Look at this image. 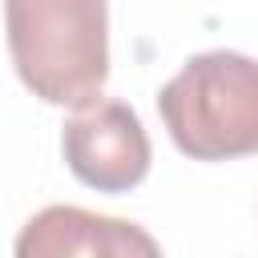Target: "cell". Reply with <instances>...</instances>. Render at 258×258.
Instances as JSON below:
<instances>
[{"label": "cell", "mask_w": 258, "mask_h": 258, "mask_svg": "<svg viewBox=\"0 0 258 258\" xmlns=\"http://www.w3.org/2000/svg\"><path fill=\"white\" fill-rule=\"evenodd\" d=\"M64 161L97 194H125L149 173V137L125 101H97L64 121Z\"/></svg>", "instance_id": "3"}, {"label": "cell", "mask_w": 258, "mask_h": 258, "mask_svg": "<svg viewBox=\"0 0 258 258\" xmlns=\"http://www.w3.org/2000/svg\"><path fill=\"white\" fill-rule=\"evenodd\" d=\"M173 145L194 161L258 153V60L242 52H198L157 93Z\"/></svg>", "instance_id": "2"}, {"label": "cell", "mask_w": 258, "mask_h": 258, "mask_svg": "<svg viewBox=\"0 0 258 258\" xmlns=\"http://www.w3.org/2000/svg\"><path fill=\"white\" fill-rule=\"evenodd\" d=\"M16 77L64 109L97 105L109 77V0H4Z\"/></svg>", "instance_id": "1"}, {"label": "cell", "mask_w": 258, "mask_h": 258, "mask_svg": "<svg viewBox=\"0 0 258 258\" xmlns=\"http://www.w3.org/2000/svg\"><path fill=\"white\" fill-rule=\"evenodd\" d=\"M20 258H153L157 242L121 218H101L77 206H48L16 238Z\"/></svg>", "instance_id": "4"}]
</instances>
